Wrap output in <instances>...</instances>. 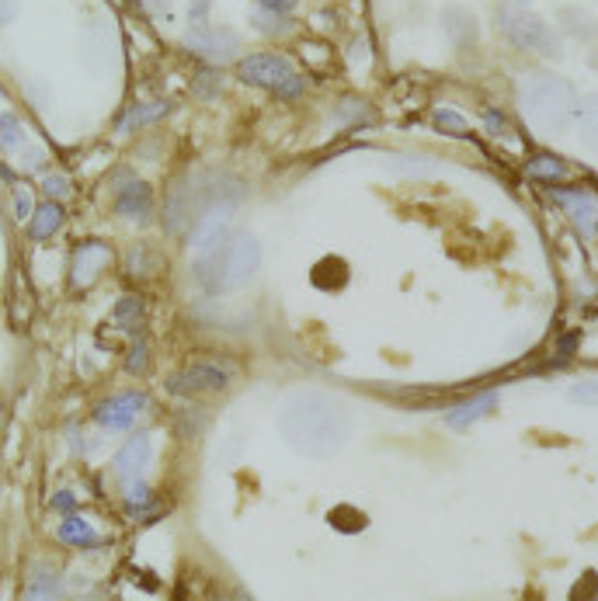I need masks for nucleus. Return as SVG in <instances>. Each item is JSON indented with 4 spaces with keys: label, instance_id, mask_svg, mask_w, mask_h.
I'll return each instance as SVG.
<instances>
[{
    "label": "nucleus",
    "instance_id": "1",
    "mask_svg": "<svg viewBox=\"0 0 598 601\" xmlns=\"http://www.w3.org/2000/svg\"><path fill=\"white\" fill-rule=\"evenodd\" d=\"M279 431L299 456L327 459L345 449L348 435H352V417H348L345 403L327 393H296L282 407Z\"/></svg>",
    "mask_w": 598,
    "mask_h": 601
},
{
    "label": "nucleus",
    "instance_id": "2",
    "mask_svg": "<svg viewBox=\"0 0 598 601\" xmlns=\"http://www.w3.org/2000/svg\"><path fill=\"white\" fill-rule=\"evenodd\" d=\"M261 271V244L254 233L237 230L226 233V240L213 251H202L195 261V278L206 285L209 292H226V289H244L254 282Z\"/></svg>",
    "mask_w": 598,
    "mask_h": 601
},
{
    "label": "nucleus",
    "instance_id": "3",
    "mask_svg": "<svg viewBox=\"0 0 598 601\" xmlns=\"http://www.w3.org/2000/svg\"><path fill=\"white\" fill-rule=\"evenodd\" d=\"M522 108L532 126L553 133L574 119V91L557 77H532L522 91Z\"/></svg>",
    "mask_w": 598,
    "mask_h": 601
},
{
    "label": "nucleus",
    "instance_id": "4",
    "mask_svg": "<svg viewBox=\"0 0 598 601\" xmlns=\"http://www.w3.org/2000/svg\"><path fill=\"white\" fill-rule=\"evenodd\" d=\"M498 21L512 46L525 49V53H546V56L557 53V35H553V28L529 4H501Z\"/></svg>",
    "mask_w": 598,
    "mask_h": 601
},
{
    "label": "nucleus",
    "instance_id": "5",
    "mask_svg": "<svg viewBox=\"0 0 598 601\" xmlns=\"http://www.w3.org/2000/svg\"><path fill=\"white\" fill-rule=\"evenodd\" d=\"M237 77L251 87H265V91L282 94V98H296V94L303 91V77L293 70V63L275 53H258V56L240 60Z\"/></svg>",
    "mask_w": 598,
    "mask_h": 601
},
{
    "label": "nucleus",
    "instance_id": "6",
    "mask_svg": "<svg viewBox=\"0 0 598 601\" xmlns=\"http://www.w3.org/2000/svg\"><path fill=\"white\" fill-rule=\"evenodd\" d=\"M230 369L220 362H195L185 372L167 379L171 393H223L230 386Z\"/></svg>",
    "mask_w": 598,
    "mask_h": 601
},
{
    "label": "nucleus",
    "instance_id": "7",
    "mask_svg": "<svg viewBox=\"0 0 598 601\" xmlns=\"http://www.w3.org/2000/svg\"><path fill=\"white\" fill-rule=\"evenodd\" d=\"M185 46L192 49L195 56L209 63H226L233 53H237V35L230 28H220V25H195L185 32Z\"/></svg>",
    "mask_w": 598,
    "mask_h": 601
},
{
    "label": "nucleus",
    "instance_id": "8",
    "mask_svg": "<svg viewBox=\"0 0 598 601\" xmlns=\"http://www.w3.org/2000/svg\"><path fill=\"white\" fill-rule=\"evenodd\" d=\"M143 403H147L143 393H119V397L101 400L91 417H94V424L105 431H126L129 424L136 421V414L143 410Z\"/></svg>",
    "mask_w": 598,
    "mask_h": 601
},
{
    "label": "nucleus",
    "instance_id": "9",
    "mask_svg": "<svg viewBox=\"0 0 598 601\" xmlns=\"http://www.w3.org/2000/svg\"><path fill=\"white\" fill-rule=\"evenodd\" d=\"M230 233V202H213L206 205L199 219H195V230H192V247L195 251H213L220 247Z\"/></svg>",
    "mask_w": 598,
    "mask_h": 601
},
{
    "label": "nucleus",
    "instance_id": "10",
    "mask_svg": "<svg viewBox=\"0 0 598 601\" xmlns=\"http://www.w3.org/2000/svg\"><path fill=\"white\" fill-rule=\"evenodd\" d=\"M147 466H150V435H133L119 449V456H115V473H119V480L129 487V483L143 480Z\"/></svg>",
    "mask_w": 598,
    "mask_h": 601
},
{
    "label": "nucleus",
    "instance_id": "11",
    "mask_svg": "<svg viewBox=\"0 0 598 601\" xmlns=\"http://www.w3.org/2000/svg\"><path fill=\"white\" fill-rule=\"evenodd\" d=\"M108 247L105 244H84L74 251V258H70V282L74 285H87L94 275H98L101 268L108 265Z\"/></svg>",
    "mask_w": 598,
    "mask_h": 601
},
{
    "label": "nucleus",
    "instance_id": "12",
    "mask_svg": "<svg viewBox=\"0 0 598 601\" xmlns=\"http://www.w3.org/2000/svg\"><path fill=\"white\" fill-rule=\"evenodd\" d=\"M553 199L567 209V216L574 219V226H578L585 237H592L595 230V195L592 192H553Z\"/></svg>",
    "mask_w": 598,
    "mask_h": 601
},
{
    "label": "nucleus",
    "instance_id": "13",
    "mask_svg": "<svg viewBox=\"0 0 598 601\" xmlns=\"http://www.w3.org/2000/svg\"><path fill=\"white\" fill-rule=\"evenodd\" d=\"M115 212L129 219H143L150 212V188L143 181L129 178L126 185L119 188V199H115Z\"/></svg>",
    "mask_w": 598,
    "mask_h": 601
},
{
    "label": "nucleus",
    "instance_id": "14",
    "mask_svg": "<svg viewBox=\"0 0 598 601\" xmlns=\"http://www.w3.org/2000/svg\"><path fill=\"white\" fill-rule=\"evenodd\" d=\"M60 226H63V209L56 202H42L39 209H32V216H28V237L49 240Z\"/></svg>",
    "mask_w": 598,
    "mask_h": 601
},
{
    "label": "nucleus",
    "instance_id": "15",
    "mask_svg": "<svg viewBox=\"0 0 598 601\" xmlns=\"http://www.w3.org/2000/svg\"><path fill=\"white\" fill-rule=\"evenodd\" d=\"M25 601H63V581L53 574V570L39 567L32 577H28Z\"/></svg>",
    "mask_w": 598,
    "mask_h": 601
},
{
    "label": "nucleus",
    "instance_id": "16",
    "mask_svg": "<svg viewBox=\"0 0 598 601\" xmlns=\"http://www.w3.org/2000/svg\"><path fill=\"white\" fill-rule=\"evenodd\" d=\"M498 403V393H480L477 400H470V403H463V407H456L452 414L446 417V421L452 424V428H466V424H473L477 417H484L487 410Z\"/></svg>",
    "mask_w": 598,
    "mask_h": 601
},
{
    "label": "nucleus",
    "instance_id": "17",
    "mask_svg": "<svg viewBox=\"0 0 598 601\" xmlns=\"http://www.w3.org/2000/svg\"><path fill=\"white\" fill-rule=\"evenodd\" d=\"M60 539L70 542V546H98V532H94L91 522H84L80 515H67L60 525Z\"/></svg>",
    "mask_w": 598,
    "mask_h": 601
},
{
    "label": "nucleus",
    "instance_id": "18",
    "mask_svg": "<svg viewBox=\"0 0 598 601\" xmlns=\"http://www.w3.org/2000/svg\"><path fill=\"white\" fill-rule=\"evenodd\" d=\"M525 171H529L536 181H560V178H567V164H564V160L553 157V153H536V157H529Z\"/></svg>",
    "mask_w": 598,
    "mask_h": 601
},
{
    "label": "nucleus",
    "instance_id": "19",
    "mask_svg": "<svg viewBox=\"0 0 598 601\" xmlns=\"http://www.w3.org/2000/svg\"><path fill=\"white\" fill-rule=\"evenodd\" d=\"M28 136H25V126L18 122V115H0V150L4 153H18L25 150Z\"/></svg>",
    "mask_w": 598,
    "mask_h": 601
},
{
    "label": "nucleus",
    "instance_id": "20",
    "mask_svg": "<svg viewBox=\"0 0 598 601\" xmlns=\"http://www.w3.org/2000/svg\"><path fill=\"white\" fill-rule=\"evenodd\" d=\"M446 28H449V35L456 42H470L473 39V14L470 11H463V7H449L446 11Z\"/></svg>",
    "mask_w": 598,
    "mask_h": 601
},
{
    "label": "nucleus",
    "instance_id": "21",
    "mask_svg": "<svg viewBox=\"0 0 598 601\" xmlns=\"http://www.w3.org/2000/svg\"><path fill=\"white\" fill-rule=\"evenodd\" d=\"M435 129H442V133L449 136H463L466 133V119L459 112H452V108H439V112L432 115Z\"/></svg>",
    "mask_w": 598,
    "mask_h": 601
},
{
    "label": "nucleus",
    "instance_id": "22",
    "mask_svg": "<svg viewBox=\"0 0 598 601\" xmlns=\"http://www.w3.org/2000/svg\"><path fill=\"white\" fill-rule=\"evenodd\" d=\"M160 115H164V105H140V108H133L129 115H122L119 129H136V126H143V122H150V119H160Z\"/></svg>",
    "mask_w": 598,
    "mask_h": 601
},
{
    "label": "nucleus",
    "instance_id": "23",
    "mask_svg": "<svg viewBox=\"0 0 598 601\" xmlns=\"http://www.w3.org/2000/svg\"><path fill=\"white\" fill-rule=\"evenodd\" d=\"M14 216L18 219L32 216V188L28 185H14Z\"/></svg>",
    "mask_w": 598,
    "mask_h": 601
},
{
    "label": "nucleus",
    "instance_id": "24",
    "mask_svg": "<svg viewBox=\"0 0 598 601\" xmlns=\"http://www.w3.org/2000/svg\"><path fill=\"white\" fill-rule=\"evenodd\" d=\"M126 372H129V376H143V372H147V344H136V348L129 351Z\"/></svg>",
    "mask_w": 598,
    "mask_h": 601
},
{
    "label": "nucleus",
    "instance_id": "25",
    "mask_svg": "<svg viewBox=\"0 0 598 601\" xmlns=\"http://www.w3.org/2000/svg\"><path fill=\"white\" fill-rule=\"evenodd\" d=\"M42 192L53 195V199H63V195H70V181L60 178V174H49V178L42 181Z\"/></svg>",
    "mask_w": 598,
    "mask_h": 601
},
{
    "label": "nucleus",
    "instance_id": "26",
    "mask_svg": "<svg viewBox=\"0 0 598 601\" xmlns=\"http://www.w3.org/2000/svg\"><path fill=\"white\" fill-rule=\"evenodd\" d=\"M258 4L265 7V11H272V14H289L299 0H258Z\"/></svg>",
    "mask_w": 598,
    "mask_h": 601
},
{
    "label": "nucleus",
    "instance_id": "27",
    "mask_svg": "<svg viewBox=\"0 0 598 601\" xmlns=\"http://www.w3.org/2000/svg\"><path fill=\"white\" fill-rule=\"evenodd\" d=\"M18 7H21V0H0V25H7V21L18 14Z\"/></svg>",
    "mask_w": 598,
    "mask_h": 601
},
{
    "label": "nucleus",
    "instance_id": "28",
    "mask_svg": "<svg viewBox=\"0 0 598 601\" xmlns=\"http://www.w3.org/2000/svg\"><path fill=\"white\" fill-rule=\"evenodd\" d=\"M571 397L581 400V403H592L595 400V383H581V390H571Z\"/></svg>",
    "mask_w": 598,
    "mask_h": 601
},
{
    "label": "nucleus",
    "instance_id": "29",
    "mask_svg": "<svg viewBox=\"0 0 598 601\" xmlns=\"http://www.w3.org/2000/svg\"><path fill=\"white\" fill-rule=\"evenodd\" d=\"M74 494H67V490H63V494H56V501H53V508H60V511H74Z\"/></svg>",
    "mask_w": 598,
    "mask_h": 601
},
{
    "label": "nucleus",
    "instance_id": "30",
    "mask_svg": "<svg viewBox=\"0 0 598 601\" xmlns=\"http://www.w3.org/2000/svg\"><path fill=\"white\" fill-rule=\"evenodd\" d=\"M143 7H147L150 14H164L167 7H171V0H140Z\"/></svg>",
    "mask_w": 598,
    "mask_h": 601
}]
</instances>
